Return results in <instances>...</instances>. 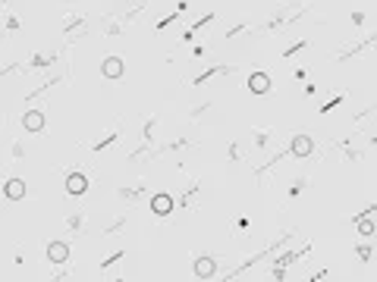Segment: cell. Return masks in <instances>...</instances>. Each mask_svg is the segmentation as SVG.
<instances>
[{"mask_svg": "<svg viewBox=\"0 0 377 282\" xmlns=\"http://www.w3.org/2000/svg\"><path fill=\"white\" fill-rule=\"evenodd\" d=\"M311 138L308 135H293V144H289V154L296 157V160H302V157H308L311 154Z\"/></svg>", "mask_w": 377, "mask_h": 282, "instance_id": "1", "label": "cell"}, {"mask_svg": "<svg viewBox=\"0 0 377 282\" xmlns=\"http://www.w3.org/2000/svg\"><path fill=\"white\" fill-rule=\"evenodd\" d=\"M47 260L50 263H66L69 260V244L66 241H50L47 244Z\"/></svg>", "mask_w": 377, "mask_h": 282, "instance_id": "2", "label": "cell"}, {"mask_svg": "<svg viewBox=\"0 0 377 282\" xmlns=\"http://www.w3.org/2000/svg\"><path fill=\"white\" fill-rule=\"evenodd\" d=\"M66 192H69V195H85V192H88V179H85L82 173H69V176H66Z\"/></svg>", "mask_w": 377, "mask_h": 282, "instance_id": "3", "label": "cell"}, {"mask_svg": "<svg viewBox=\"0 0 377 282\" xmlns=\"http://www.w3.org/2000/svg\"><path fill=\"white\" fill-rule=\"evenodd\" d=\"M248 91H255V94H267V91H271V79H267L264 72L248 75Z\"/></svg>", "mask_w": 377, "mask_h": 282, "instance_id": "4", "label": "cell"}, {"mask_svg": "<svg viewBox=\"0 0 377 282\" xmlns=\"http://www.w3.org/2000/svg\"><path fill=\"white\" fill-rule=\"evenodd\" d=\"M22 126H25L28 132H41V126H44V113H41V110H28L25 116H22Z\"/></svg>", "mask_w": 377, "mask_h": 282, "instance_id": "5", "label": "cell"}, {"mask_svg": "<svg viewBox=\"0 0 377 282\" xmlns=\"http://www.w3.org/2000/svg\"><path fill=\"white\" fill-rule=\"evenodd\" d=\"M151 207H154L157 216H167V213L173 210V198H170V195H157V198L151 201Z\"/></svg>", "mask_w": 377, "mask_h": 282, "instance_id": "6", "label": "cell"}, {"mask_svg": "<svg viewBox=\"0 0 377 282\" xmlns=\"http://www.w3.org/2000/svg\"><path fill=\"white\" fill-rule=\"evenodd\" d=\"M220 72H236V66H214V69H208V72H201L198 79H195V85H208L214 75H220Z\"/></svg>", "mask_w": 377, "mask_h": 282, "instance_id": "7", "label": "cell"}, {"mask_svg": "<svg viewBox=\"0 0 377 282\" xmlns=\"http://www.w3.org/2000/svg\"><path fill=\"white\" fill-rule=\"evenodd\" d=\"M120 72H123V63H120V56H110V60L104 63V75H107V79H117Z\"/></svg>", "mask_w": 377, "mask_h": 282, "instance_id": "8", "label": "cell"}, {"mask_svg": "<svg viewBox=\"0 0 377 282\" xmlns=\"http://www.w3.org/2000/svg\"><path fill=\"white\" fill-rule=\"evenodd\" d=\"M195 273H198V276H211V273H214V260H211V257H198V263H195Z\"/></svg>", "mask_w": 377, "mask_h": 282, "instance_id": "9", "label": "cell"}, {"mask_svg": "<svg viewBox=\"0 0 377 282\" xmlns=\"http://www.w3.org/2000/svg\"><path fill=\"white\" fill-rule=\"evenodd\" d=\"M22 195H25L22 182H19V179H10V182H7V198H22Z\"/></svg>", "mask_w": 377, "mask_h": 282, "instance_id": "10", "label": "cell"}, {"mask_svg": "<svg viewBox=\"0 0 377 282\" xmlns=\"http://www.w3.org/2000/svg\"><path fill=\"white\" fill-rule=\"evenodd\" d=\"M305 47H308V41H296L293 47H286V50H283V60H289V56H296V53H302Z\"/></svg>", "mask_w": 377, "mask_h": 282, "instance_id": "11", "label": "cell"}, {"mask_svg": "<svg viewBox=\"0 0 377 282\" xmlns=\"http://www.w3.org/2000/svg\"><path fill=\"white\" fill-rule=\"evenodd\" d=\"M123 226H126V216H120V220H113V223H110V226H107V229H104L101 235H117V232L123 229Z\"/></svg>", "mask_w": 377, "mask_h": 282, "instance_id": "12", "label": "cell"}, {"mask_svg": "<svg viewBox=\"0 0 377 282\" xmlns=\"http://www.w3.org/2000/svg\"><path fill=\"white\" fill-rule=\"evenodd\" d=\"M355 223H358V232H362L365 238H371V235H374V229H377L374 223H365V220H355Z\"/></svg>", "mask_w": 377, "mask_h": 282, "instance_id": "13", "label": "cell"}, {"mask_svg": "<svg viewBox=\"0 0 377 282\" xmlns=\"http://www.w3.org/2000/svg\"><path fill=\"white\" fill-rule=\"evenodd\" d=\"M16 28H19V19H16V16H7V32H16Z\"/></svg>", "mask_w": 377, "mask_h": 282, "instance_id": "14", "label": "cell"}, {"mask_svg": "<svg viewBox=\"0 0 377 282\" xmlns=\"http://www.w3.org/2000/svg\"><path fill=\"white\" fill-rule=\"evenodd\" d=\"M371 144H374V147H377V135H371Z\"/></svg>", "mask_w": 377, "mask_h": 282, "instance_id": "15", "label": "cell"}]
</instances>
